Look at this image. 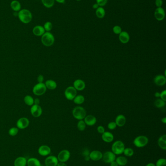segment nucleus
Here are the masks:
<instances>
[{"instance_id":"obj_17","label":"nucleus","mask_w":166,"mask_h":166,"mask_svg":"<svg viewBox=\"0 0 166 166\" xmlns=\"http://www.w3.org/2000/svg\"><path fill=\"white\" fill-rule=\"evenodd\" d=\"M154 82L158 86H164L166 84V77L163 75H158L154 78Z\"/></svg>"},{"instance_id":"obj_56","label":"nucleus","mask_w":166,"mask_h":166,"mask_svg":"<svg viewBox=\"0 0 166 166\" xmlns=\"http://www.w3.org/2000/svg\"><path fill=\"white\" fill-rule=\"evenodd\" d=\"M76 1H82V0H76Z\"/></svg>"},{"instance_id":"obj_8","label":"nucleus","mask_w":166,"mask_h":166,"mask_svg":"<svg viewBox=\"0 0 166 166\" xmlns=\"http://www.w3.org/2000/svg\"><path fill=\"white\" fill-rule=\"evenodd\" d=\"M70 157V152L67 150H63L60 152L57 158L59 162H66L69 159Z\"/></svg>"},{"instance_id":"obj_54","label":"nucleus","mask_w":166,"mask_h":166,"mask_svg":"<svg viewBox=\"0 0 166 166\" xmlns=\"http://www.w3.org/2000/svg\"><path fill=\"white\" fill-rule=\"evenodd\" d=\"M146 166H155V165L153 163H149L147 164Z\"/></svg>"},{"instance_id":"obj_12","label":"nucleus","mask_w":166,"mask_h":166,"mask_svg":"<svg viewBox=\"0 0 166 166\" xmlns=\"http://www.w3.org/2000/svg\"><path fill=\"white\" fill-rule=\"evenodd\" d=\"M155 18L158 21H162L165 17V12L164 9L161 7H157L154 13Z\"/></svg>"},{"instance_id":"obj_30","label":"nucleus","mask_w":166,"mask_h":166,"mask_svg":"<svg viewBox=\"0 0 166 166\" xmlns=\"http://www.w3.org/2000/svg\"><path fill=\"white\" fill-rule=\"evenodd\" d=\"M96 17L98 18H103L105 16V10L102 7H100L98 9H96Z\"/></svg>"},{"instance_id":"obj_34","label":"nucleus","mask_w":166,"mask_h":166,"mask_svg":"<svg viewBox=\"0 0 166 166\" xmlns=\"http://www.w3.org/2000/svg\"><path fill=\"white\" fill-rule=\"evenodd\" d=\"M86 124L85 123L84 121L83 120H80L78 121V125H77V127L80 131H83L85 128H86Z\"/></svg>"},{"instance_id":"obj_14","label":"nucleus","mask_w":166,"mask_h":166,"mask_svg":"<svg viewBox=\"0 0 166 166\" xmlns=\"http://www.w3.org/2000/svg\"><path fill=\"white\" fill-rule=\"evenodd\" d=\"M39 154L41 156H46L50 155L51 150L47 145H42L38 149Z\"/></svg>"},{"instance_id":"obj_35","label":"nucleus","mask_w":166,"mask_h":166,"mask_svg":"<svg viewBox=\"0 0 166 166\" xmlns=\"http://www.w3.org/2000/svg\"><path fill=\"white\" fill-rule=\"evenodd\" d=\"M123 153L126 156L131 157V156H133L134 154V151L131 148H125L124 152H123Z\"/></svg>"},{"instance_id":"obj_37","label":"nucleus","mask_w":166,"mask_h":166,"mask_svg":"<svg viewBox=\"0 0 166 166\" xmlns=\"http://www.w3.org/2000/svg\"><path fill=\"white\" fill-rule=\"evenodd\" d=\"M19 132V129L17 127H12L9 130V135L11 136H14L18 134Z\"/></svg>"},{"instance_id":"obj_31","label":"nucleus","mask_w":166,"mask_h":166,"mask_svg":"<svg viewBox=\"0 0 166 166\" xmlns=\"http://www.w3.org/2000/svg\"><path fill=\"white\" fill-rule=\"evenodd\" d=\"M74 102L77 105H82L84 102L85 98L83 96L79 95H76L75 97V98L74 99Z\"/></svg>"},{"instance_id":"obj_28","label":"nucleus","mask_w":166,"mask_h":166,"mask_svg":"<svg viewBox=\"0 0 166 166\" xmlns=\"http://www.w3.org/2000/svg\"><path fill=\"white\" fill-rule=\"evenodd\" d=\"M115 161L118 163V166H125L128 162L126 158L122 156H119L118 157L116 158Z\"/></svg>"},{"instance_id":"obj_2","label":"nucleus","mask_w":166,"mask_h":166,"mask_svg":"<svg viewBox=\"0 0 166 166\" xmlns=\"http://www.w3.org/2000/svg\"><path fill=\"white\" fill-rule=\"evenodd\" d=\"M41 42L45 46H51L55 42V37L50 32H45L41 37Z\"/></svg>"},{"instance_id":"obj_22","label":"nucleus","mask_w":166,"mask_h":166,"mask_svg":"<svg viewBox=\"0 0 166 166\" xmlns=\"http://www.w3.org/2000/svg\"><path fill=\"white\" fill-rule=\"evenodd\" d=\"M10 7L14 12H19L22 9V5L17 0H12L10 3Z\"/></svg>"},{"instance_id":"obj_53","label":"nucleus","mask_w":166,"mask_h":166,"mask_svg":"<svg viewBox=\"0 0 166 166\" xmlns=\"http://www.w3.org/2000/svg\"><path fill=\"white\" fill-rule=\"evenodd\" d=\"M161 121L163 123H166V117H164V118H162V120H161Z\"/></svg>"},{"instance_id":"obj_40","label":"nucleus","mask_w":166,"mask_h":166,"mask_svg":"<svg viewBox=\"0 0 166 166\" xmlns=\"http://www.w3.org/2000/svg\"><path fill=\"white\" fill-rule=\"evenodd\" d=\"M96 2L100 7H102L106 5L108 0H96Z\"/></svg>"},{"instance_id":"obj_25","label":"nucleus","mask_w":166,"mask_h":166,"mask_svg":"<svg viewBox=\"0 0 166 166\" xmlns=\"http://www.w3.org/2000/svg\"><path fill=\"white\" fill-rule=\"evenodd\" d=\"M27 166H41L40 160L36 158L32 157L27 160Z\"/></svg>"},{"instance_id":"obj_52","label":"nucleus","mask_w":166,"mask_h":166,"mask_svg":"<svg viewBox=\"0 0 166 166\" xmlns=\"http://www.w3.org/2000/svg\"><path fill=\"white\" fill-rule=\"evenodd\" d=\"M160 93L158 92H157L155 94V96L156 98H159L160 97Z\"/></svg>"},{"instance_id":"obj_41","label":"nucleus","mask_w":166,"mask_h":166,"mask_svg":"<svg viewBox=\"0 0 166 166\" xmlns=\"http://www.w3.org/2000/svg\"><path fill=\"white\" fill-rule=\"evenodd\" d=\"M116 123L115 122L112 121V122H110V123H109L108 125V128L110 130H114L116 129Z\"/></svg>"},{"instance_id":"obj_39","label":"nucleus","mask_w":166,"mask_h":166,"mask_svg":"<svg viewBox=\"0 0 166 166\" xmlns=\"http://www.w3.org/2000/svg\"><path fill=\"white\" fill-rule=\"evenodd\" d=\"M113 32L116 35H119L122 32V29L121 27L118 26V25H116L113 27Z\"/></svg>"},{"instance_id":"obj_47","label":"nucleus","mask_w":166,"mask_h":166,"mask_svg":"<svg viewBox=\"0 0 166 166\" xmlns=\"http://www.w3.org/2000/svg\"><path fill=\"white\" fill-rule=\"evenodd\" d=\"M40 103V100L38 98H36L34 100V105H39Z\"/></svg>"},{"instance_id":"obj_36","label":"nucleus","mask_w":166,"mask_h":166,"mask_svg":"<svg viewBox=\"0 0 166 166\" xmlns=\"http://www.w3.org/2000/svg\"><path fill=\"white\" fill-rule=\"evenodd\" d=\"M45 32H50L53 28V24L51 22H46L43 26Z\"/></svg>"},{"instance_id":"obj_55","label":"nucleus","mask_w":166,"mask_h":166,"mask_svg":"<svg viewBox=\"0 0 166 166\" xmlns=\"http://www.w3.org/2000/svg\"><path fill=\"white\" fill-rule=\"evenodd\" d=\"M13 15L15 17H18V12H14Z\"/></svg>"},{"instance_id":"obj_42","label":"nucleus","mask_w":166,"mask_h":166,"mask_svg":"<svg viewBox=\"0 0 166 166\" xmlns=\"http://www.w3.org/2000/svg\"><path fill=\"white\" fill-rule=\"evenodd\" d=\"M160 97L161 98V99L163 100L164 101H166V90H163V92L160 93Z\"/></svg>"},{"instance_id":"obj_19","label":"nucleus","mask_w":166,"mask_h":166,"mask_svg":"<svg viewBox=\"0 0 166 166\" xmlns=\"http://www.w3.org/2000/svg\"><path fill=\"white\" fill-rule=\"evenodd\" d=\"M129 35L126 31H122L119 34V40L121 43L126 44L128 43L129 40Z\"/></svg>"},{"instance_id":"obj_6","label":"nucleus","mask_w":166,"mask_h":166,"mask_svg":"<svg viewBox=\"0 0 166 166\" xmlns=\"http://www.w3.org/2000/svg\"><path fill=\"white\" fill-rule=\"evenodd\" d=\"M46 87L44 83H38L34 86L33 88V93L36 96H42L44 94L46 91Z\"/></svg>"},{"instance_id":"obj_4","label":"nucleus","mask_w":166,"mask_h":166,"mask_svg":"<svg viewBox=\"0 0 166 166\" xmlns=\"http://www.w3.org/2000/svg\"><path fill=\"white\" fill-rule=\"evenodd\" d=\"M74 117L78 120H82L86 115V112L84 108L81 106H76L72 112Z\"/></svg>"},{"instance_id":"obj_13","label":"nucleus","mask_w":166,"mask_h":166,"mask_svg":"<svg viewBox=\"0 0 166 166\" xmlns=\"http://www.w3.org/2000/svg\"><path fill=\"white\" fill-rule=\"evenodd\" d=\"M58 158L54 155L48 156L44 161L45 166H56L58 163Z\"/></svg>"},{"instance_id":"obj_16","label":"nucleus","mask_w":166,"mask_h":166,"mask_svg":"<svg viewBox=\"0 0 166 166\" xmlns=\"http://www.w3.org/2000/svg\"><path fill=\"white\" fill-rule=\"evenodd\" d=\"M33 33L35 36L42 37L45 32V30L42 25H36L34 27L32 30Z\"/></svg>"},{"instance_id":"obj_10","label":"nucleus","mask_w":166,"mask_h":166,"mask_svg":"<svg viewBox=\"0 0 166 166\" xmlns=\"http://www.w3.org/2000/svg\"><path fill=\"white\" fill-rule=\"evenodd\" d=\"M29 120L26 117H22L19 119L17 121L16 125L19 129H25L29 125Z\"/></svg>"},{"instance_id":"obj_33","label":"nucleus","mask_w":166,"mask_h":166,"mask_svg":"<svg viewBox=\"0 0 166 166\" xmlns=\"http://www.w3.org/2000/svg\"><path fill=\"white\" fill-rule=\"evenodd\" d=\"M155 105L157 108H162L165 105V101L161 99H157L155 101Z\"/></svg>"},{"instance_id":"obj_5","label":"nucleus","mask_w":166,"mask_h":166,"mask_svg":"<svg viewBox=\"0 0 166 166\" xmlns=\"http://www.w3.org/2000/svg\"><path fill=\"white\" fill-rule=\"evenodd\" d=\"M149 139L147 136H139L135 138L133 143L135 146L138 148H142L148 144Z\"/></svg>"},{"instance_id":"obj_18","label":"nucleus","mask_w":166,"mask_h":166,"mask_svg":"<svg viewBox=\"0 0 166 166\" xmlns=\"http://www.w3.org/2000/svg\"><path fill=\"white\" fill-rule=\"evenodd\" d=\"M85 83L83 80L77 79L74 82V87L76 90H82L85 88Z\"/></svg>"},{"instance_id":"obj_27","label":"nucleus","mask_w":166,"mask_h":166,"mask_svg":"<svg viewBox=\"0 0 166 166\" xmlns=\"http://www.w3.org/2000/svg\"><path fill=\"white\" fill-rule=\"evenodd\" d=\"M45 86L46 87V88H48L50 90H55L57 87V84L55 81L49 79V80H47L44 83Z\"/></svg>"},{"instance_id":"obj_38","label":"nucleus","mask_w":166,"mask_h":166,"mask_svg":"<svg viewBox=\"0 0 166 166\" xmlns=\"http://www.w3.org/2000/svg\"><path fill=\"white\" fill-rule=\"evenodd\" d=\"M155 166H166V160L165 158H160L156 162Z\"/></svg>"},{"instance_id":"obj_21","label":"nucleus","mask_w":166,"mask_h":166,"mask_svg":"<svg viewBox=\"0 0 166 166\" xmlns=\"http://www.w3.org/2000/svg\"><path fill=\"white\" fill-rule=\"evenodd\" d=\"M84 122L86 125L88 126H93L96 123V119L93 115H88L85 117Z\"/></svg>"},{"instance_id":"obj_20","label":"nucleus","mask_w":166,"mask_h":166,"mask_svg":"<svg viewBox=\"0 0 166 166\" xmlns=\"http://www.w3.org/2000/svg\"><path fill=\"white\" fill-rule=\"evenodd\" d=\"M102 139L107 143H110L113 141L114 136V135L109 132H105L102 134Z\"/></svg>"},{"instance_id":"obj_7","label":"nucleus","mask_w":166,"mask_h":166,"mask_svg":"<svg viewBox=\"0 0 166 166\" xmlns=\"http://www.w3.org/2000/svg\"><path fill=\"white\" fill-rule=\"evenodd\" d=\"M77 94L76 90L74 88V86H69L65 90V96L67 99L70 101L74 100L75 97Z\"/></svg>"},{"instance_id":"obj_1","label":"nucleus","mask_w":166,"mask_h":166,"mask_svg":"<svg viewBox=\"0 0 166 166\" xmlns=\"http://www.w3.org/2000/svg\"><path fill=\"white\" fill-rule=\"evenodd\" d=\"M18 17L22 23L28 24L32 20L33 15L30 10L27 9H23L18 12Z\"/></svg>"},{"instance_id":"obj_32","label":"nucleus","mask_w":166,"mask_h":166,"mask_svg":"<svg viewBox=\"0 0 166 166\" xmlns=\"http://www.w3.org/2000/svg\"><path fill=\"white\" fill-rule=\"evenodd\" d=\"M33 98L30 95H27L24 98V102L28 106H32L34 105Z\"/></svg>"},{"instance_id":"obj_23","label":"nucleus","mask_w":166,"mask_h":166,"mask_svg":"<svg viewBox=\"0 0 166 166\" xmlns=\"http://www.w3.org/2000/svg\"><path fill=\"white\" fill-rule=\"evenodd\" d=\"M27 158L23 156L17 157L14 161V166H26L27 165Z\"/></svg>"},{"instance_id":"obj_11","label":"nucleus","mask_w":166,"mask_h":166,"mask_svg":"<svg viewBox=\"0 0 166 166\" xmlns=\"http://www.w3.org/2000/svg\"><path fill=\"white\" fill-rule=\"evenodd\" d=\"M31 114L35 118H38L42 115V113L41 106L40 105H33L30 108Z\"/></svg>"},{"instance_id":"obj_29","label":"nucleus","mask_w":166,"mask_h":166,"mask_svg":"<svg viewBox=\"0 0 166 166\" xmlns=\"http://www.w3.org/2000/svg\"><path fill=\"white\" fill-rule=\"evenodd\" d=\"M43 6L47 9H50L55 5V0H41Z\"/></svg>"},{"instance_id":"obj_48","label":"nucleus","mask_w":166,"mask_h":166,"mask_svg":"<svg viewBox=\"0 0 166 166\" xmlns=\"http://www.w3.org/2000/svg\"><path fill=\"white\" fill-rule=\"evenodd\" d=\"M56 166H67L65 162H58V164Z\"/></svg>"},{"instance_id":"obj_9","label":"nucleus","mask_w":166,"mask_h":166,"mask_svg":"<svg viewBox=\"0 0 166 166\" xmlns=\"http://www.w3.org/2000/svg\"><path fill=\"white\" fill-rule=\"evenodd\" d=\"M102 159L105 163H111L112 162L116 160V156L115 153L112 152L107 151L103 154Z\"/></svg>"},{"instance_id":"obj_49","label":"nucleus","mask_w":166,"mask_h":166,"mask_svg":"<svg viewBox=\"0 0 166 166\" xmlns=\"http://www.w3.org/2000/svg\"><path fill=\"white\" fill-rule=\"evenodd\" d=\"M110 166H119L116 161H113V162H112L111 163H110Z\"/></svg>"},{"instance_id":"obj_46","label":"nucleus","mask_w":166,"mask_h":166,"mask_svg":"<svg viewBox=\"0 0 166 166\" xmlns=\"http://www.w3.org/2000/svg\"><path fill=\"white\" fill-rule=\"evenodd\" d=\"M82 155H83V156H84V157L86 156H89L90 152H89V150H84V151L82 153Z\"/></svg>"},{"instance_id":"obj_51","label":"nucleus","mask_w":166,"mask_h":166,"mask_svg":"<svg viewBox=\"0 0 166 166\" xmlns=\"http://www.w3.org/2000/svg\"><path fill=\"white\" fill-rule=\"evenodd\" d=\"M55 1L60 3H64L65 2V0H55Z\"/></svg>"},{"instance_id":"obj_43","label":"nucleus","mask_w":166,"mask_h":166,"mask_svg":"<svg viewBox=\"0 0 166 166\" xmlns=\"http://www.w3.org/2000/svg\"><path fill=\"white\" fill-rule=\"evenodd\" d=\"M155 4L157 7H161L163 5V1L162 0H155Z\"/></svg>"},{"instance_id":"obj_15","label":"nucleus","mask_w":166,"mask_h":166,"mask_svg":"<svg viewBox=\"0 0 166 166\" xmlns=\"http://www.w3.org/2000/svg\"><path fill=\"white\" fill-rule=\"evenodd\" d=\"M103 156V153L98 150H94L90 153L89 157L90 159L92 160L93 161H99L102 159Z\"/></svg>"},{"instance_id":"obj_24","label":"nucleus","mask_w":166,"mask_h":166,"mask_svg":"<svg viewBox=\"0 0 166 166\" xmlns=\"http://www.w3.org/2000/svg\"><path fill=\"white\" fill-rule=\"evenodd\" d=\"M126 122V119L124 116L123 115H119L116 119L115 123H116L117 126L119 127H122L124 126Z\"/></svg>"},{"instance_id":"obj_50","label":"nucleus","mask_w":166,"mask_h":166,"mask_svg":"<svg viewBox=\"0 0 166 166\" xmlns=\"http://www.w3.org/2000/svg\"><path fill=\"white\" fill-rule=\"evenodd\" d=\"M100 7V6L98 5V3H95V4H94L93 5V8L94 9H98V7Z\"/></svg>"},{"instance_id":"obj_3","label":"nucleus","mask_w":166,"mask_h":166,"mask_svg":"<svg viewBox=\"0 0 166 166\" xmlns=\"http://www.w3.org/2000/svg\"><path fill=\"white\" fill-rule=\"evenodd\" d=\"M125 145L122 141L118 140L113 143L112 146V151L116 155L123 153L125 149Z\"/></svg>"},{"instance_id":"obj_26","label":"nucleus","mask_w":166,"mask_h":166,"mask_svg":"<svg viewBox=\"0 0 166 166\" xmlns=\"http://www.w3.org/2000/svg\"><path fill=\"white\" fill-rule=\"evenodd\" d=\"M158 145L160 148L163 150L166 149V135L161 136L158 140Z\"/></svg>"},{"instance_id":"obj_44","label":"nucleus","mask_w":166,"mask_h":166,"mask_svg":"<svg viewBox=\"0 0 166 166\" xmlns=\"http://www.w3.org/2000/svg\"><path fill=\"white\" fill-rule=\"evenodd\" d=\"M97 130L98 133L100 134H103L104 132H105V128L103 127L102 126H99L97 128Z\"/></svg>"},{"instance_id":"obj_45","label":"nucleus","mask_w":166,"mask_h":166,"mask_svg":"<svg viewBox=\"0 0 166 166\" xmlns=\"http://www.w3.org/2000/svg\"><path fill=\"white\" fill-rule=\"evenodd\" d=\"M37 81H38V83H43V81H44V77H43V75L42 74L39 75L37 77Z\"/></svg>"}]
</instances>
